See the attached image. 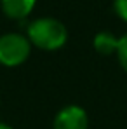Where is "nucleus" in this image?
Instances as JSON below:
<instances>
[{
	"label": "nucleus",
	"mask_w": 127,
	"mask_h": 129,
	"mask_svg": "<svg viewBox=\"0 0 127 129\" xmlns=\"http://www.w3.org/2000/svg\"><path fill=\"white\" fill-rule=\"evenodd\" d=\"M0 129H12V127L7 126V124H4V122H0Z\"/></svg>",
	"instance_id": "nucleus-8"
},
{
	"label": "nucleus",
	"mask_w": 127,
	"mask_h": 129,
	"mask_svg": "<svg viewBox=\"0 0 127 129\" xmlns=\"http://www.w3.org/2000/svg\"><path fill=\"white\" fill-rule=\"evenodd\" d=\"M113 9L115 14L124 23H127V0H113Z\"/></svg>",
	"instance_id": "nucleus-7"
},
{
	"label": "nucleus",
	"mask_w": 127,
	"mask_h": 129,
	"mask_svg": "<svg viewBox=\"0 0 127 129\" xmlns=\"http://www.w3.org/2000/svg\"><path fill=\"white\" fill-rule=\"evenodd\" d=\"M92 45H94L98 54L111 56V54H117L118 37H115L111 31H99V33H96V37L92 40Z\"/></svg>",
	"instance_id": "nucleus-5"
},
{
	"label": "nucleus",
	"mask_w": 127,
	"mask_h": 129,
	"mask_svg": "<svg viewBox=\"0 0 127 129\" xmlns=\"http://www.w3.org/2000/svg\"><path fill=\"white\" fill-rule=\"evenodd\" d=\"M37 0H0L2 11L11 19H24L31 14Z\"/></svg>",
	"instance_id": "nucleus-4"
},
{
	"label": "nucleus",
	"mask_w": 127,
	"mask_h": 129,
	"mask_svg": "<svg viewBox=\"0 0 127 129\" xmlns=\"http://www.w3.org/2000/svg\"><path fill=\"white\" fill-rule=\"evenodd\" d=\"M31 52V44L28 37L21 33H5L0 37V64L4 66H19Z\"/></svg>",
	"instance_id": "nucleus-2"
},
{
	"label": "nucleus",
	"mask_w": 127,
	"mask_h": 129,
	"mask_svg": "<svg viewBox=\"0 0 127 129\" xmlns=\"http://www.w3.org/2000/svg\"><path fill=\"white\" fill-rule=\"evenodd\" d=\"M89 117L87 112L78 105H68L61 108L52 122V129H87Z\"/></svg>",
	"instance_id": "nucleus-3"
},
{
	"label": "nucleus",
	"mask_w": 127,
	"mask_h": 129,
	"mask_svg": "<svg viewBox=\"0 0 127 129\" xmlns=\"http://www.w3.org/2000/svg\"><path fill=\"white\" fill-rule=\"evenodd\" d=\"M26 37L31 45L42 51H58L68 40V30L56 18H38L28 24Z\"/></svg>",
	"instance_id": "nucleus-1"
},
{
	"label": "nucleus",
	"mask_w": 127,
	"mask_h": 129,
	"mask_svg": "<svg viewBox=\"0 0 127 129\" xmlns=\"http://www.w3.org/2000/svg\"><path fill=\"white\" fill-rule=\"evenodd\" d=\"M117 58H118V63L124 68V72L127 73V31L118 37V47H117Z\"/></svg>",
	"instance_id": "nucleus-6"
}]
</instances>
